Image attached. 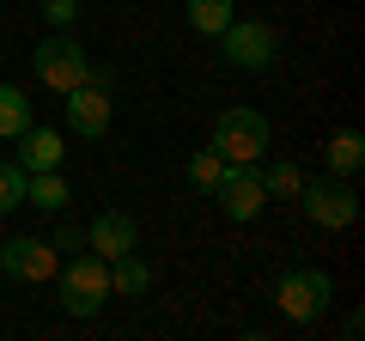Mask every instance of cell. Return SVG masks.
I'll return each instance as SVG.
<instances>
[{
	"mask_svg": "<svg viewBox=\"0 0 365 341\" xmlns=\"http://www.w3.org/2000/svg\"><path fill=\"white\" fill-rule=\"evenodd\" d=\"M55 292H61V311L67 317H98L110 305V263H104V256H91V250H79L73 263L55 268Z\"/></svg>",
	"mask_w": 365,
	"mask_h": 341,
	"instance_id": "1",
	"label": "cell"
},
{
	"mask_svg": "<svg viewBox=\"0 0 365 341\" xmlns=\"http://www.w3.org/2000/svg\"><path fill=\"white\" fill-rule=\"evenodd\" d=\"M268 141H274L268 116H262V110H250V104H232V110H220V122H213V141H207V146L225 158V165H262Z\"/></svg>",
	"mask_w": 365,
	"mask_h": 341,
	"instance_id": "2",
	"label": "cell"
},
{
	"mask_svg": "<svg viewBox=\"0 0 365 341\" xmlns=\"http://www.w3.org/2000/svg\"><path fill=\"white\" fill-rule=\"evenodd\" d=\"M213 43H220V61L237 67V73H268L280 61V37H274L268 19H232Z\"/></svg>",
	"mask_w": 365,
	"mask_h": 341,
	"instance_id": "3",
	"label": "cell"
},
{
	"mask_svg": "<svg viewBox=\"0 0 365 341\" xmlns=\"http://www.w3.org/2000/svg\"><path fill=\"white\" fill-rule=\"evenodd\" d=\"M274 305H280L287 323H317L335 305V275L329 268H287L280 287H274Z\"/></svg>",
	"mask_w": 365,
	"mask_h": 341,
	"instance_id": "4",
	"label": "cell"
},
{
	"mask_svg": "<svg viewBox=\"0 0 365 341\" xmlns=\"http://www.w3.org/2000/svg\"><path fill=\"white\" fill-rule=\"evenodd\" d=\"M299 208H304V220L323 225V232H347V225L359 220V189H353L347 177H304Z\"/></svg>",
	"mask_w": 365,
	"mask_h": 341,
	"instance_id": "5",
	"label": "cell"
},
{
	"mask_svg": "<svg viewBox=\"0 0 365 341\" xmlns=\"http://www.w3.org/2000/svg\"><path fill=\"white\" fill-rule=\"evenodd\" d=\"M37 86H49V92H67V86H79L86 79V67H91V55H86V43H73L67 31H55V37H43L37 43Z\"/></svg>",
	"mask_w": 365,
	"mask_h": 341,
	"instance_id": "6",
	"label": "cell"
},
{
	"mask_svg": "<svg viewBox=\"0 0 365 341\" xmlns=\"http://www.w3.org/2000/svg\"><path fill=\"white\" fill-rule=\"evenodd\" d=\"M213 201H220L225 213H232L237 225L262 220V208H268V189H262V165H225L220 183H213Z\"/></svg>",
	"mask_w": 365,
	"mask_h": 341,
	"instance_id": "7",
	"label": "cell"
},
{
	"mask_svg": "<svg viewBox=\"0 0 365 341\" xmlns=\"http://www.w3.org/2000/svg\"><path fill=\"white\" fill-rule=\"evenodd\" d=\"M55 268H61V250H55L49 238H6V244H0V275L6 280L43 287V280H55Z\"/></svg>",
	"mask_w": 365,
	"mask_h": 341,
	"instance_id": "8",
	"label": "cell"
},
{
	"mask_svg": "<svg viewBox=\"0 0 365 341\" xmlns=\"http://www.w3.org/2000/svg\"><path fill=\"white\" fill-rule=\"evenodd\" d=\"M61 98H67V104H61L67 134H79V141H98V134H110V92H104V86L79 79V86H67Z\"/></svg>",
	"mask_w": 365,
	"mask_h": 341,
	"instance_id": "9",
	"label": "cell"
},
{
	"mask_svg": "<svg viewBox=\"0 0 365 341\" xmlns=\"http://www.w3.org/2000/svg\"><path fill=\"white\" fill-rule=\"evenodd\" d=\"M86 250L104 256V263H116L128 250H140V232H134V220L122 208H104V213H91V225H86Z\"/></svg>",
	"mask_w": 365,
	"mask_h": 341,
	"instance_id": "10",
	"label": "cell"
},
{
	"mask_svg": "<svg viewBox=\"0 0 365 341\" xmlns=\"http://www.w3.org/2000/svg\"><path fill=\"white\" fill-rule=\"evenodd\" d=\"M61 134L55 128H37V122H31L25 134H19V165L25 170H61Z\"/></svg>",
	"mask_w": 365,
	"mask_h": 341,
	"instance_id": "11",
	"label": "cell"
},
{
	"mask_svg": "<svg viewBox=\"0 0 365 341\" xmlns=\"http://www.w3.org/2000/svg\"><path fill=\"white\" fill-rule=\"evenodd\" d=\"M329 177H359V165H365V134L359 128H341V134H329Z\"/></svg>",
	"mask_w": 365,
	"mask_h": 341,
	"instance_id": "12",
	"label": "cell"
},
{
	"mask_svg": "<svg viewBox=\"0 0 365 341\" xmlns=\"http://www.w3.org/2000/svg\"><path fill=\"white\" fill-rule=\"evenodd\" d=\"M25 201H31V208H43V213H61L67 201H73V189H67V177H61V170H31Z\"/></svg>",
	"mask_w": 365,
	"mask_h": 341,
	"instance_id": "13",
	"label": "cell"
},
{
	"mask_svg": "<svg viewBox=\"0 0 365 341\" xmlns=\"http://www.w3.org/2000/svg\"><path fill=\"white\" fill-rule=\"evenodd\" d=\"M153 287V268L140 263V256H116V263H110V299H140V292Z\"/></svg>",
	"mask_w": 365,
	"mask_h": 341,
	"instance_id": "14",
	"label": "cell"
},
{
	"mask_svg": "<svg viewBox=\"0 0 365 341\" xmlns=\"http://www.w3.org/2000/svg\"><path fill=\"white\" fill-rule=\"evenodd\" d=\"M232 6L237 0H182V19H189V31H201V37H220V31L237 19Z\"/></svg>",
	"mask_w": 365,
	"mask_h": 341,
	"instance_id": "15",
	"label": "cell"
},
{
	"mask_svg": "<svg viewBox=\"0 0 365 341\" xmlns=\"http://www.w3.org/2000/svg\"><path fill=\"white\" fill-rule=\"evenodd\" d=\"M31 122H37V110H31L25 86H0V141H19Z\"/></svg>",
	"mask_w": 365,
	"mask_h": 341,
	"instance_id": "16",
	"label": "cell"
},
{
	"mask_svg": "<svg viewBox=\"0 0 365 341\" xmlns=\"http://www.w3.org/2000/svg\"><path fill=\"white\" fill-rule=\"evenodd\" d=\"M262 189H268V195H280V201H299V189H304V170L292 165V158H274V165L262 170Z\"/></svg>",
	"mask_w": 365,
	"mask_h": 341,
	"instance_id": "17",
	"label": "cell"
},
{
	"mask_svg": "<svg viewBox=\"0 0 365 341\" xmlns=\"http://www.w3.org/2000/svg\"><path fill=\"white\" fill-rule=\"evenodd\" d=\"M25 183H31V170L19 158H0V213L25 208Z\"/></svg>",
	"mask_w": 365,
	"mask_h": 341,
	"instance_id": "18",
	"label": "cell"
},
{
	"mask_svg": "<svg viewBox=\"0 0 365 341\" xmlns=\"http://www.w3.org/2000/svg\"><path fill=\"white\" fill-rule=\"evenodd\" d=\"M220 170H225V158L213 153V146H201V153L189 158V183H195L201 195H213V183H220Z\"/></svg>",
	"mask_w": 365,
	"mask_h": 341,
	"instance_id": "19",
	"label": "cell"
},
{
	"mask_svg": "<svg viewBox=\"0 0 365 341\" xmlns=\"http://www.w3.org/2000/svg\"><path fill=\"white\" fill-rule=\"evenodd\" d=\"M37 13L49 19L55 31H67V25H79V0H37Z\"/></svg>",
	"mask_w": 365,
	"mask_h": 341,
	"instance_id": "20",
	"label": "cell"
},
{
	"mask_svg": "<svg viewBox=\"0 0 365 341\" xmlns=\"http://www.w3.org/2000/svg\"><path fill=\"white\" fill-rule=\"evenodd\" d=\"M49 244H55V250H86V225H61Z\"/></svg>",
	"mask_w": 365,
	"mask_h": 341,
	"instance_id": "21",
	"label": "cell"
}]
</instances>
